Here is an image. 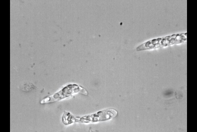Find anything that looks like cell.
<instances>
[{"label": "cell", "mask_w": 197, "mask_h": 132, "mask_svg": "<svg viewBox=\"0 0 197 132\" xmlns=\"http://www.w3.org/2000/svg\"><path fill=\"white\" fill-rule=\"evenodd\" d=\"M78 92L85 95H87L88 94L85 89L81 86L76 84H69L58 92L44 98L41 102L43 103L54 102Z\"/></svg>", "instance_id": "cell-1"}, {"label": "cell", "mask_w": 197, "mask_h": 132, "mask_svg": "<svg viewBox=\"0 0 197 132\" xmlns=\"http://www.w3.org/2000/svg\"><path fill=\"white\" fill-rule=\"evenodd\" d=\"M117 111L113 109H108L82 117H74V121L89 123L106 121L116 116Z\"/></svg>", "instance_id": "cell-2"}]
</instances>
